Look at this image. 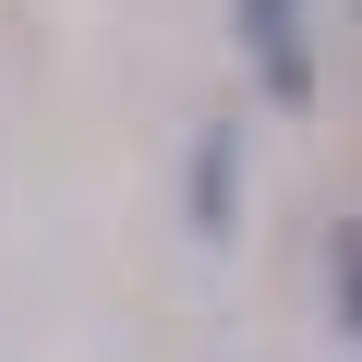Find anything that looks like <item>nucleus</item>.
<instances>
[{
	"label": "nucleus",
	"instance_id": "obj_1",
	"mask_svg": "<svg viewBox=\"0 0 362 362\" xmlns=\"http://www.w3.org/2000/svg\"><path fill=\"white\" fill-rule=\"evenodd\" d=\"M242 49H254V73H266V97H278V109H302V97H314V37H302V0H242Z\"/></svg>",
	"mask_w": 362,
	"mask_h": 362
},
{
	"label": "nucleus",
	"instance_id": "obj_2",
	"mask_svg": "<svg viewBox=\"0 0 362 362\" xmlns=\"http://www.w3.org/2000/svg\"><path fill=\"white\" fill-rule=\"evenodd\" d=\"M230 181H242V145H230V133H206V145H194V230H230V218H242Z\"/></svg>",
	"mask_w": 362,
	"mask_h": 362
}]
</instances>
